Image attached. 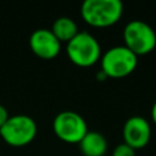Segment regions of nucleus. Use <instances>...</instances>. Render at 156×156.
I'll return each mask as SVG.
<instances>
[{"label":"nucleus","instance_id":"obj_13","mask_svg":"<svg viewBox=\"0 0 156 156\" xmlns=\"http://www.w3.org/2000/svg\"><path fill=\"white\" fill-rule=\"evenodd\" d=\"M151 118H152L154 123L156 124V101L154 102V105H152V107H151Z\"/></svg>","mask_w":156,"mask_h":156},{"label":"nucleus","instance_id":"obj_12","mask_svg":"<svg viewBox=\"0 0 156 156\" xmlns=\"http://www.w3.org/2000/svg\"><path fill=\"white\" fill-rule=\"evenodd\" d=\"M9 117H10V115H9L7 110L5 108V106H2L0 104V128L5 124V122L9 119Z\"/></svg>","mask_w":156,"mask_h":156},{"label":"nucleus","instance_id":"obj_10","mask_svg":"<svg viewBox=\"0 0 156 156\" xmlns=\"http://www.w3.org/2000/svg\"><path fill=\"white\" fill-rule=\"evenodd\" d=\"M50 29L54 33V35L58 39L60 43H62V41L68 43L79 32L77 23L67 16H61V17L56 18Z\"/></svg>","mask_w":156,"mask_h":156},{"label":"nucleus","instance_id":"obj_9","mask_svg":"<svg viewBox=\"0 0 156 156\" xmlns=\"http://www.w3.org/2000/svg\"><path fill=\"white\" fill-rule=\"evenodd\" d=\"M84 156H104L107 151V140L99 132H87L78 143Z\"/></svg>","mask_w":156,"mask_h":156},{"label":"nucleus","instance_id":"obj_5","mask_svg":"<svg viewBox=\"0 0 156 156\" xmlns=\"http://www.w3.org/2000/svg\"><path fill=\"white\" fill-rule=\"evenodd\" d=\"M37 130V123L30 116L15 115L10 116L0 128V135L9 145L18 147L29 144L35 138Z\"/></svg>","mask_w":156,"mask_h":156},{"label":"nucleus","instance_id":"obj_4","mask_svg":"<svg viewBox=\"0 0 156 156\" xmlns=\"http://www.w3.org/2000/svg\"><path fill=\"white\" fill-rule=\"evenodd\" d=\"M123 39L124 46L136 56L149 54L156 46V33L154 28L140 20H133L124 26Z\"/></svg>","mask_w":156,"mask_h":156},{"label":"nucleus","instance_id":"obj_1","mask_svg":"<svg viewBox=\"0 0 156 156\" xmlns=\"http://www.w3.org/2000/svg\"><path fill=\"white\" fill-rule=\"evenodd\" d=\"M80 15L93 27H108L122 17L123 4L119 0H85L80 6Z\"/></svg>","mask_w":156,"mask_h":156},{"label":"nucleus","instance_id":"obj_3","mask_svg":"<svg viewBox=\"0 0 156 156\" xmlns=\"http://www.w3.org/2000/svg\"><path fill=\"white\" fill-rule=\"evenodd\" d=\"M68 58L77 66L89 67L101 57V48L98 39L89 32H78L66 46Z\"/></svg>","mask_w":156,"mask_h":156},{"label":"nucleus","instance_id":"obj_2","mask_svg":"<svg viewBox=\"0 0 156 156\" xmlns=\"http://www.w3.org/2000/svg\"><path fill=\"white\" fill-rule=\"evenodd\" d=\"M101 72L110 78H123L130 74L136 65L138 56L124 45L107 49L100 57Z\"/></svg>","mask_w":156,"mask_h":156},{"label":"nucleus","instance_id":"obj_6","mask_svg":"<svg viewBox=\"0 0 156 156\" xmlns=\"http://www.w3.org/2000/svg\"><path fill=\"white\" fill-rule=\"evenodd\" d=\"M56 136L66 143H79L88 132L85 119L74 111H61L52 121Z\"/></svg>","mask_w":156,"mask_h":156},{"label":"nucleus","instance_id":"obj_8","mask_svg":"<svg viewBox=\"0 0 156 156\" xmlns=\"http://www.w3.org/2000/svg\"><path fill=\"white\" fill-rule=\"evenodd\" d=\"M122 133L124 143L136 150L144 147L149 143L151 138V127L144 117L132 116L126 121Z\"/></svg>","mask_w":156,"mask_h":156},{"label":"nucleus","instance_id":"obj_7","mask_svg":"<svg viewBox=\"0 0 156 156\" xmlns=\"http://www.w3.org/2000/svg\"><path fill=\"white\" fill-rule=\"evenodd\" d=\"M29 48L38 57L51 60L58 55L61 43L54 35L51 29L38 28L29 37Z\"/></svg>","mask_w":156,"mask_h":156},{"label":"nucleus","instance_id":"obj_11","mask_svg":"<svg viewBox=\"0 0 156 156\" xmlns=\"http://www.w3.org/2000/svg\"><path fill=\"white\" fill-rule=\"evenodd\" d=\"M112 156H135V150L132 149L126 143H121L116 145L112 151Z\"/></svg>","mask_w":156,"mask_h":156}]
</instances>
